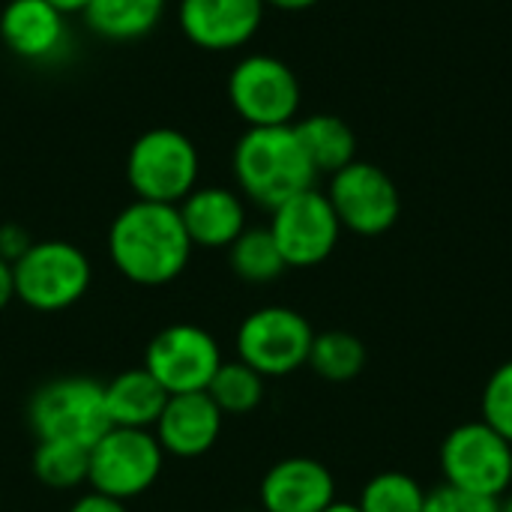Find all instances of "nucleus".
Returning a JSON list of instances; mask_svg holds the SVG:
<instances>
[{
	"label": "nucleus",
	"instance_id": "1",
	"mask_svg": "<svg viewBox=\"0 0 512 512\" xmlns=\"http://www.w3.org/2000/svg\"><path fill=\"white\" fill-rule=\"evenodd\" d=\"M192 240L183 228L177 204L132 201L108 228V258L135 285L159 288L174 282L189 258Z\"/></svg>",
	"mask_w": 512,
	"mask_h": 512
},
{
	"label": "nucleus",
	"instance_id": "2",
	"mask_svg": "<svg viewBox=\"0 0 512 512\" xmlns=\"http://www.w3.org/2000/svg\"><path fill=\"white\" fill-rule=\"evenodd\" d=\"M231 168L240 192L267 210H276L288 198L312 189L318 180V171L312 168L294 123L249 126L234 144Z\"/></svg>",
	"mask_w": 512,
	"mask_h": 512
},
{
	"label": "nucleus",
	"instance_id": "3",
	"mask_svg": "<svg viewBox=\"0 0 512 512\" xmlns=\"http://www.w3.org/2000/svg\"><path fill=\"white\" fill-rule=\"evenodd\" d=\"M198 174V147L180 129H147L126 156V180L138 201L180 204L198 186Z\"/></svg>",
	"mask_w": 512,
	"mask_h": 512
},
{
	"label": "nucleus",
	"instance_id": "4",
	"mask_svg": "<svg viewBox=\"0 0 512 512\" xmlns=\"http://www.w3.org/2000/svg\"><path fill=\"white\" fill-rule=\"evenodd\" d=\"M27 420L39 441H75L93 447L111 429L105 387L81 375L54 378L30 396Z\"/></svg>",
	"mask_w": 512,
	"mask_h": 512
},
{
	"label": "nucleus",
	"instance_id": "5",
	"mask_svg": "<svg viewBox=\"0 0 512 512\" xmlns=\"http://www.w3.org/2000/svg\"><path fill=\"white\" fill-rule=\"evenodd\" d=\"M444 483L468 495L501 501L512 489V444L483 420L456 426L441 441Z\"/></svg>",
	"mask_w": 512,
	"mask_h": 512
},
{
	"label": "nucleus",
	"instance_id": "6",
	"mask_svg": "<svg viewBox=\"0 0 512 512\" xmlns=\"http://www.w3.org/2000/svg\"><path fill=\"white\" fill-rule=\"evenodd\" d=\"M15 297L36 312H63L75 306L90 288L87 255L66 240L33 243L15 264Z\"/></svg>",
	"mask_w": 512,
	"mask_h": 512
},
{
	"label": "nucleus",
	"instance_id": "7",
	"mask_svg": "<svg viewBox=\"0 0 512 512\" xmlns=\"http://www.w3.org/2000/svg\"><path fill=\"white\" fill-rule=\"evenodd\" d=\"M228 102L246 126H291L303 102L300 78L273 54H246L228 75Z\"/></svg>",
	"mask_w": 512,
	"mask_h": 512
},
{
	"label": "nucleus",
	"instance_id": "8",
	"mask_svg": "<svg viewBox=\"0 0 512 512\" xmlns=\"http://www.w3.org/2000/svg\"><path fill=\"white\" fill-rule=\"evenodd\" d=\"M315 330L297 309L264 306L243 318L237 330V354L261 378H285L309 363Z\"/></svg>",
	"mask_w": 512,
	"mask_h": 512
},
{
	"label": "nucleus",
	"instance_id": "9",
	"mask_svg": "<svg viewBox=\"0 0 512 512\" xmlns=\"http://www.w3.org/2000/svg\"><path fill=\"white\" fill-rule=\"evenodd\" d=\"M165 450L150 429H120L111 426L90 447V480L87 486L129 501L144 495L162 474Z\"/></svg>",
	"mask_w": 512,
	"mask_h": 512
},
{
	"label": "nucleus",
	"instance_id": "10",
	"mask_svg": "<svg viewBox=\"0 0 512 512\" xmlns=\"http://www.w3.org/2000/svg\"><path fill=\"white\" fill-rule=\"evenodd\" d=\"M327 198L339 216L342 231H351L357 237L387 234L402 213V195L393 177L363 159H354L342 171L330 174Z\"/></svg>",
	"mask_w": 512,
	"mask_h": 512
},
{
	"label": "nucleus",
	"instance_id": "11",
	"mask_svg": "<svg viewBox=\"0 0 512 512\" xmlns=\"http://www.w3.org/2000/svg\"><path fill=\"white\" fill-rule=\"evenodd\" d=\"M270 213L267 228L288 267H318L333 255L342 225L327 192L312 186Z\"/></svg>",
	"mask_w": 512,
	"mask_h": 512
},
{
	"label": "nucleus",
	"instance_id": "12",
	"mask_svg": "<svg viewBox=\"0 0 512 512\" xmlns=\"http://www.w3.org/2000/svg\"><path fill=\"white\" fill-rule=\"evenodd\" d=\"M222 366L216 339L195 324H171L159 330L144 354V369L174 393H204Z\"/></svg>",
	"mask_w": 512,
	"mask_h": 512
},
{
	"label": "nucleus",
	"instance_id": "13",
	"mask_svg": "<svg viewBox=\"0 0 512 512\" xmlns=\"http://www.w3.org/2000/svg\"><path fill=\"white\" fill-rule=\"evenodd\" d=\"M264 0H180L177 24L204 51H237L264 24Z\"/></svg>",
	"mask_w": 512,
	"mask_h": 512
},
{
	"label": "nucleus",
	"instance_id": "14",
	"mask_svg": "<svg viewBox=\"0 0 512 512\" xmlns=\"http://www.w3.org/2000/svg\"><path fill=\"white\" fill-rule=\"evenodd\" d=\"M225 414L207 393H174L168 396L153 435L168 456L198 459L216 447Z\"/></svg>",
	"mask_w": 512,
	"mask_h": 512
},
{
	"label": "nucleus",
	"instance_id": "15",
	"mask_svg": "<svg viewBox=\"0 0 512 512\" xmlns=\"http://www.w3.org/2000/svg\"><path fill=\"white\" fill-rule=\"evenodd\" d=\"M336 501L330 468L309 456L276 462L261 480L264 512H324Z\"/></svg>",
	"mask_w": 512,
	"mask_h": 512
},
{
	"label": "nucleus",
	"instance_id": "16",
	"mask_svg": "<svg viewBox=\"0 0 512 512\" xmlns=\"http://www.w3.org/2000/svg\"><path fill=\"white\" fill-rule=\"evenodd\" d=\"M66 15L48 0H9L0 12V39L30 63L54 60L66 45Z\"/></svg>",
	"mask_w": 512,
	"mask_h": 512
},
{
	"label": "nucleus",
	"instance_id": "17",
	"mask_svg": "<svg viewBox=\"0 0 512 512\" xmlns=\"http://www.w3.org/2000/svg\"><path fill=\"white\" fill-rule=\"evenodd\" d=\"M177 210L192 246L201 249H228L249 228L243 198L225 186H195Z\"/></svg>",
	"mask_w": 512,
	"mask_h": 512
},
{
	"label": "nucleus",
	"instance_id": "18",
	"mask_svg": "<svg viewBox=\"0 0 512 512\" xmlns=\"http://www.w3.org/2000/svg\"><path fill=\"white\" fill-rule=\"evenodd\" d=\"M102 387H105V414H108L111 426L153 432V426L168 402V390L144 366L126 369Z\"/></svg>",
	"mask_w": 512,
	"mask_h": 512
},
{
	"label": "nucleus",
	"instance_id": "19",
	"mask_svg": "<svg viewBox=\"0 0 512 512\" xmlns=\"http://www.w3.org/2000/svg\"><path fill=\"white\" fill-rule=\"evenodd\" d=\"M294 132L318 174H336L357 159V135L336 114H309L294 120Z\"/></svg>",
	"mask_w": 512,
	"mask_h": 512
},
{
	"label": "nucleus",
	"instance_id": "20",
	"mask_svg": "<svg viewBox=\"0 0 512 512\" xmlns=\"http://www.w3.org/2000/svg\"><path fill=\"white\" fill-rule=\"evenodd\" d=\"M84 24L111 42H132L153 33L165 15V0H90Z\"/></svg>",
	"mask_w": 512,
	"mask_h": 512
},
{
	"label": "nucleus",
	"instance_id": "21",
	"mask_svg": "<svg viewBox=\"0 0 512 512\" xmlns=\"http://www.w3.org/2000/svg\"><path fill=\"white\" fill-rule=\"evenodd\" d=\"M228 264L237 279L249 285H267L276 282L288 264L270 234V228H246L231 246H228Z\"/></svg>",
	"mask_w": 512,
	"mask_h": 512
},
{
	"label": "nucleus",
	"instance_id": "22",
	"mask_svg": "<svg viewBox=\"0 0 512 512\" xmlns=\"http://www.w3.org/2000/svg\"><path fill=\"white\" fill-rule=\"evenodd\" d=\"M366 357L369 354L363 339H357L348 330H327V333H315L306 366H312V372L324 381L345 384L366 369Z\"/></svg>",
	"mask_w": 512,
	"mask_h": 512
},
{
	"label": "nucleus",
	"instance_id": "23",
	"mask_svg": "<svg viewBox=\"0 0 512 512\" xmlns=\"http://www.w3.org/2000/svg\"><path fill=\"white\" fill-rule=\"evenodd\" d=\"M33 474L48 489H75L90 480V447L75 441H39Z\"/></svg>",
	"mask_w": 512,
	"mask_h": 512
},
{
	"label": "nucleus",
	"instance_id": "24",
	"mask_svg": "<svg viewBox=\"0 0 512 512\" xmlns=\"http://www.w3.org/2000/svg\"><path fill=\"white\" fill-rule=\"evenodd\" d=\"M264 381L243 360H222L210 387L204 390L222 414H249L264 402Z\"/></svg>",
	"mask_w": 512,
	"mask_h": 512
},
{
	"label": "nucleus",
	"instance_id": "25",
	"mask_svg": "<svg viewBox=\"0 0 512 512\" xmlns=\"http://www.w3.org/2000/svg\"><path fill=\"white\" fill-rule=\"evenodd\" d=\"M360 512H423L426 489L405 471L375 474L357 501Z\"/></svg>",
	"mask_w": 512,
	"mask_h": 512
},
{
	"label": "nucleus",
	"instance_id": "26",
	"mask_svg": "<svg viewBox=\"0 0 512 512\" xmlns=\"http://www.w3.org/2000/svg\"><path fill=\"white\" fill-rule=\"evenodd\" d=\"M480 420L512 444V360L489 375L480 396Z\"/></svg>",
	"mask_w": 512,
	"mask_h": 512
},
{
	"label": "nucleus",
	"instance_id": "27",
	"mask_svg": "<svg viewBox=\"0 0 512 512\" xmlns=\"http://www.w3.org/2000/svg\"><path fill=\"white\" fill-rule=\"evenodd\" d=\"M423 512H498V501L468 495L462 489H453L447 483L435 486L426 492V507Z\"/></svg>",
	"mask_w": 512,
	"mask_h": 512
},
{
	"label": "nucleus",
	"instance_id": "28",
	"mask_svg": "<svg viewBox=\"0 0 512 512\" xmlns=\"http://www.w3.org/2000/svg\"><path fill=\"white\" fill-rule=\"evenodd\" d=\"M30 246H33V240H30V234L21 225H15V222L0 225V258L3 261L15 264Z\"/></svg>",
	"mask_w": 512,
	"mask_h": 512
},
{
	"label": "nucleus",
	"instance_id": "29",
	"mask_svg": "<svg viewBox=\"0 0 512 512\" xmlns=\"http://www.w3.org/2000/svg\"><path fill=\"white\" fill-rule=\"evenodd\" d=\"M69 512H126V501H117V498L102 495V492L93 489V492L81 495Z\"/></svg>",
	"mask_w": 512,
	"mask_h": 512
},
{
	"label": "nucleus",
	"instance_id": "30",
	"mask_svg": "<svg viewBox=\"0 0 512 512\" xmlns=\"http://www.w3.org/2000/svg\"><path fill=\"white\" fill-rule=\"evenodd\" d=\"M15 300V276H12V264L0 258V312Z\"/></svg>",
	"mask_w": 512,
	"mask_h": 512
},
{
	"label": "nucleus",
	"instance_id": "31",
	"mask_svg": "<svg viewBox=\"0 0 512 512\" xmlns=\"http://www.w3.org/2000/svg\"><path fill=\"white\" fill-rule=\"evenodd\" d=\"M318 0H264V6H273V9H282V12H303V9H312Z\"/></svg>",
	"mask_w": 512,
	"mask_h": 512
},
{
	"label": "nucleus",
	"instance_id": "32",
	"mask_svg": "<svg viewBox=\"0 0 512 512\" xmlns=\"http://www.w3.org/2000/svg\"><path fill=\"white\" fill-rule=\"evenodd\" d=\"M51 6H57L63 15H69V12H84L87 6H90V0H48Z\"/></svg>",
	"mask_w": 512,
	"mask_h": 512
},
{
	"label": "nucleus",
	"instance_id": "33",
	"mask_svg": "<svg viewBox=\"0 0 512 512\" xmlns=\"http://www.w3.org/2000/svg\"><path fill=\"white\" fill-rule=\"evenodd\" d=\"M324 512H360V507L357 504H348V501H333Z\"/></svg>",
	"mask_w": 512,
	"mask_h": 512
},
{
	"label": "nucleus",
	"instance_id": "34",
	"mask_svg": "<svg viewBox=\"0 0 512 512\" xmlns=\"http://www.w3.org/2000/svg\"><path fill=\"white\" fill-rule=\"evenodd\" d=\"M498 512H512V492H507V495L498 501Z\"/></svg>",
	"mask_w": 512,
	"mask_h": 512
}]
</instances>
